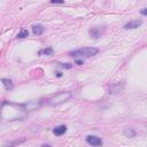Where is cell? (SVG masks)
<instances>
[{
	"label": "cell",
	"mask_w": 147,
	"mask_h": 147,
	"mask_svg": "<svg viewBox=\"0 0 147 147\" xmlns=\"http://www.w3.org/2000/svg\"><path fill=\"white\" fill-rule=\"evenodd\" d=\"M99 53V49L98 48H94V47H83V48H79L77 51H72L69 53V55L71 56H85V57H90V56H94Z\"/></svg>",
	"instance_id": "obj_1"
},
{
	"label": "cell",
	"mask_w": 147,
	"mask_h": 147,
	"mask_svg": "<svg viewBox=\"0 0 147 147\" xmlns=\"http://www.w3.org/2000/svg\"><path fill=\"white\" fill-rule=\"evenodd\" d=\"M71 98V93L70 92H60L57 94H55L54 96L49 98L47 101H48V105H60L64 101H67L68 99Z\"/></svg>",
	"instance_id": "obj_2"
},
{
	"label": "cell",
	"mask_w": 147,
	"mask_h": 147,
	"mask_svg": "<svg viewBox=\"0 0 147 147\" xmlns=\"http://www.w3.org/2000/svg\"><path fill=\"white\" fill-rule=\"evenodd\" d=\"M86 141H87L90 145L94 146V147H99V146L102 145L101 138H99V137H96V136H87V137H86Z\"/></svg>",
	"instance_id": "obj_3"
},
{
	"label": "cell",
	"mask_w": 147,
	"mask_h": 147,
	"mask_svg": "<svg viewBox=\"0 0 147 147\" xmlns=\"http://www.w3.org/2000/svg\"><path fill=\"white\" fill-rule=\"evenodd\" d=\"M141 23H142V21H141V20L130 21L129 23H126V24L124 25V28H125V29H136V28L140 26V25H141Z\"/></svg>",
	"instance_id": "obj_4"
},
{
	"label": "cell",
	"mask_w": 147,
	"mask_h": 147,
	"mask_svg": "<svg viewBox=\"0 0 147 147\" xmlns=\"http://www.w3.org/2000/svg\"><path fill=\"white\" fill-rule=\"evenodd\" d=\"M44 31H45V28H44L41 24H36V25L32 26V32H33V34H36V36L42 34Z\"/></svg>",
	"instance_id": "obj_5"
},
{
	"label": "cell",
	"mask_w": 147,
	"mask_h": 147,
	"mask_svg": "<svg viewBox=\"0 0 147 147\" xmlns=\"http://www.w3.org/2000/svg\"><path fill=\"white\" fill-rule=\"evenodd\" d=\"M65 131H67V126L65 125H59V126L54 127V130H53L55 136H61V134L65 133Z\"/></svg>",
	"instance_id": "obj_6"
},
{
	"label": "cell",
	"mask_w": 147,
	"mask_h": 147,
	"mask_svg": "<svg viewBox=\"0 0 147 147\" xmlns=\"http://www.w3.org/2000/svg\"><path fill=\"white\" fill-rule=\"evenodd\" d=\"M38 106H39V102H36V101H30V102L23 105V107H24L26 110H33V109H36Z\"/></svg>",
	"instance_id": "obj_7"
},
{
	"label": "cell",
	"mask_w": 147,
	"mask_h": 147,
	"mask_svg": "<svg viewBox=\"0 0 147 147\" xmlns=\"http://www.w3.org/2000/svg\"><path fill=\"white\" fill-rule=\"evenodd\" d=\"M53 53H54V49L52 47H46V48L39 51V55H46V56H48V55H52Z\"/></svg>",
	"instance_id": "obj_8"
},
{
	"label": "cell",
	"mask_w": 147,
	"mask_h": 147,
	"mask_svg": "<svg viewBox=\"0 0 147 147\" xmlns=\"http://www.w3.org/2000/svg\"><path fill=\"white\" fill-rule=\"evenodd\" d=\"M1 82H2V84H3V86H5V88H6L7 91H9V90L13 87V83H11L10 79H8V78H2Z\"/></svg>",
	"instance_id": "obj_9"
},
{
	"label": "cell",
	"mask_w": 147,
	"mask_h": 147,
	"mask_svg": "<svg viewBox=\"0 0 147 147\" xmlns=\"http://www.w3.org/2000/svg\"><path fill=\"white\" fill-rule=\"evenodd\" d=\"M124 136L127 137V138H133L136 136V131L132 130V129H124Z\"/></svg>",
	"instance_id": "obj_10"
},
{
	"label": "cell",
	"mask_w": 147,
	"mask_h": 147,
	"mask_svg": "<svg viewBox=\"0 0 147 147\" xmlns=\"http://www.w3.org/2000/svg\"><path fill=\"white\" fill-rule=\"evenodd\" d=\"M25 139L24 138H22L21 140H15V141H11V142H7L6 145H3V147H13V146H15V145H18V144H21V142H23Z\"/></svg>",
	"instance_id": "obj_11"
},
{
	"label": "cell",
	"mask_w": 147,
	"mask_h": 147,
	"mask_svg": "<svg viewBox=\"0 0 147 147\" xmlns=\"http://www.w3.org/2000/svg\"><path fill=\"white\" fill-rule=\"evenodd\" d=\"M90 34H91L93 38H98V37L100 36V29H98V28L92 29V30L90 31Z\"/></svg>",
	"instance_id": "obj_12"
},
{
	"label": "cell",
	"mask_w": 147,
	"mask_h": 147,
	"mask_svg": "<svg viewBox=\"0 0 147 147\" xmlns=\"http://www.w3.org/2000/svg\"><path fill=\"white\" fill-rule=\"evenodd\" d=\"M121 90H122V87H119V84H116V85H114L109 88V93H117Z\"/></svg>",
	"instance_id": "obj_13"
},
{
	"label": "cell",
	"mask_w": 147,
	"mask_h": 147,
	"mask_svg": "<svg viewBox=\"0 0 147 147\" xmlns=\"http://www.w3.org/2000/svg\"><path fill=\"white\" fill-rule=\"evenodd\" d=\"M28 36H29V31H28L26 29H22V30L18 32V34H17L18 38H25V37H28Z\"/></svg>",
	"instance_id": "obj_14"
},
{
	"label": "cell",
	"mask_w": 147,
	"mask_h": 147,
	"mask_svg": "<svg viewBox=\"0 0 147 147\" xmlns=\"http://www.w3.org/2000/svg\"><path fill=\"white\" fill-rule=\"evenodd\" d=\"M61 65H62V67H64V68H67V69H70V68L72 67L70 63H61Z\"/></svg>",
	"instance_id": "obj_15"
},
{
	"label": "cell",
	"mask_w": 147,
	"mask_h": 147,
	"mask_svg": "<svg viewBox=\"0 0 147 147\" xmlns=\"http://www.w3.org/2000/svg\"><path fill=\"white\" fill-rule=\"evenodd\" d=\"M141 14H142V15H146V14H147V9H146V8H142Z\"/></svg>",
	"instance_id": "obj_16"
},
{
	"label": "cell",
	"mask_w": 147,
	"mask_h": 147,
	"mask_svg": "<svg viewBox=\"0 0 147 147\" xmlns=\"http://www.w3.org/2000/svg\"><path fill=\"white\" fill-rule=\"evenodd\" d=\"M76 64H78V65H80V64H83V61H80V60H78V61H76Z\"/></svg>",
	"instance_id": "obj_17"
},
{
	"label": "cell",
	"mask_w": 147,
	"mask_h": 147,
	"mask_svg": "<svg viewBox=\"0 0 147 147\" xmlns=\"http://www.w3.org/2000/svg\"><path fill=\"white\" fill-rule=\"evenodd\" d=\"M52 3H63V1H52Z\"/></svg>",
	"instance_id": "obj_18"
},
{
	"label": "cell",
	"mask_w": 147,
	"mask_h": 147,
	"mask_svg": "<svg viewBox=\"0 0 147 147\" xmlns=\"http://www.w3.org/2000/svg\"><path fill=\"white\" fill-rule=\"evenodd\" d=\"M41 147H52V146H51V145H49V144H46V145H42V146H41Z\"/></svg>",
	"instance_id": "obj_19"
},
{
	"label": "cell",
	"mask_w": 147,
	"mask_h": 147,
	"mask_svg": "<svg viewBox=\"0 0 147 147\" xmlns=\"http://www.w3.org/2000/svg\"><path fill=\"white\" fill-rule=\"evenodd\" d=\"M56 75H57V77H61V76H62V74H61V72H56Z\"/></svg>",
	"instance_id": "obj_20"
}]
</instances>
